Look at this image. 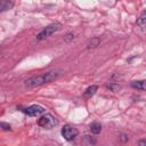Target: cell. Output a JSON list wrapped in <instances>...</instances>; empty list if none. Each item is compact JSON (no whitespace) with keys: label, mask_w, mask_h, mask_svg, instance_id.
Listing matches in <instances>:
<instances>
[{"label":"cell","mask_w":146,"mask_h":146,"mask_svg":"<svg viewBox=\"0 0 146 146\" xmlns=\"http://www.w3.org/2000/svg\"><path fill=\"white\" fill-rule=\"evenodd\" d=\"M59 75L58 71H49L47 73H43V74H40V75H36V76H32L27 80L24 81V84L25 87H36V86H40V84H43V83H48V82H51L54 81L55 79H57V76Z\"/></svg>","instance_id":"6da1fadb"},{"label":"cell","mask_w":146,"mask_h":146,"mask_svg":"<svg viewBox=\"0 0 146 146\" xmlns=\"http://www.w3.org/2000/svg\"><path fill=\"white\" fill-rule=\"evenodd\" d=\"M38 124L41 127V128H44V129H51L54 128L55 125L58 124V121L57 119L50 114V113H47L44 115H42L39 120H38Z\"/></svg>","instance_id":"7a4b0ae2"},{"label":"cell","mask_w":146,"mask_h":146,"mask_svg":"<svg viewBox=\"0 0 146 146\" xmlns=\"http://www.w3.org/2000/svg\"><path fill=\"white\" fill-rule=\"evenodd\" d=\"M60 27H62L60 23H57V22H56V23H52V24H50V25H48V26H46V27L36 35V40H39V41L44 40L46 38L50 36L51 34H54L55 32H57Z\"/></svg>","instance_id":"3957f363"},{"label":"cell","mask_w":146,"mask_h":146,"mask_svg":"<svg viewBox=\"0 0 146 146\" xmlns=\"http://www.w3.org/2000/svg\"><path fill=\"white\" fill-rule=\"evenodd\" d=\"M60 132H62V136L64 137V139L67 140V141L73 140V139L78 136V133H79L78 129L74 128V127L71 125V124H65V125L62 128V131H60Z\"/></svg>","instance_id":"277c9868"},{"label":"cell","mask_w":146,"mask_h":146,"mask_svg":"<svg viewBox=\"0 0 146 146\" xmlns=\"http://www.w3.org/2000/svg\"><path fill=\"white\" fill-rule=\"evenodd\" d=\"M23 112L29 116H36V115L42 114L44 112V108L42 106H40V105H31V106L24 108Z\"/></svg>","instance_id":"5b68a950"},{"label":"cell","mask_w":146,"mask_h":146,"mask_svg":"<svg viewBox=\"0 0 146 146\" xmlns=\"http://www.w3.org/2000/svg\"><path fill=\"white\" fill-rule=\"evenodd\" d=\"M130 86L135 89L138 90H144L146 91V80H138V81H132L130 83Z\"/></svg>","instance_id":"8992f818"},{"label":"cell","mask_w":146,"mask_h":146,"mask_svg":"<svg viewBox=\"0 0 146 146\" xmlns=\"http://www.w3.org/2000/svg\"><path fill=\"white\" fill-rule=\"evenodd\" d=\"M137 25H138L139 27H141V29L146 27V10H144V11L140 14V16L138 17V19H137Z\"/></svg>","instance_id":"52a82bcc"},{"label":"cell","mask_w":146,"mask_h":146,"mask_svg":"<svg viewBox=\"0 0 146 146\" xmlns=\"http://www.w3.org/2000/svg\"><path fill=\"white\" fill-rule=\"evenodd\" d=\"M97 89H98V87L97 86H90V87H88L87 89H86V91H84V94H83V96L84 97H87V98H89V97H91L92 95H95V92L97 91Z\"/></svg>","instance_id":"ba28073f"},{"label":"cell","mask_w":146,"mask_h":146,"mask_svg":"<svg viewBox=\"0 0 146 146\" xmlns=\"http://www.w3.org/2000/svg\"><path fill=\"white\" fill-rule=\"evenodd\" d=\"M89 128H90V131H91L92 133H95V135H98V133L102 131V125H100V123H98V122H92Z\"/></svg>","instance_id":"9c48e42d"},{"label":"cell","mask_w":146,"mask_h":146,"mask_svg":"<svg viewBox=\"0 0 146 146\" xmlns=\"http://www.w3.org/2000/svg\"><path fill=\"white\" fill-rule=\"evenodd\" d=\"M13 6H14V2H13V1H7V0L0 1V10H1V11L7 10V9H10Z\"/></svg>","instance_id":"30bf717a"},{"label":"cell","mask_w":146,"mask_h":146,"mask_svg":"<svg viewBox=\"0 0 146 146\" xmlns=\"http://www.w3.org/2000/svg\"><path fill=\"white\" fill-rule=\"evenodd\" d=\"M100 42V39L99 38H91V40H89V42L87 43V48L88 49H91V48H95L99 44Z\"/></svg>","instance_id":"8fae6325"},{"label":"cell","mask_w":146,"mask_h":146,"mask_svg":"<svg viewBox=\"0 0 146 146\" xmlns=\"http://www.w3.org/2000/svg\"><path fill=\"white\" fill-rule=\"evenodd\" d=\"M107 88H110L112 91H116V90H119L121 87H120L119 84H115V83H111V84H107Z\"/></svg>","instance_id":"7c38bea8"},{"label":"cell","mask_w":146,"mask_h":146,"mask_svg":"<svg viewBox=\"0 0 146 146\" xmlns=\"http://www.w3.org/2000/svg\"><path fill=\"white\" fill-rule=\"evenodd\" d=\"M0 125H1V128L3 129V130H11V127H10V124H8V123H6V122H1L0 123Z\"/></svg>","instance_id":"4fadbf2b"},{"label":"cell","mask_w":146,"mask_h":146,"mask_svg":"<svg viewBox=\"0 0 146 146\" xmlns=\"http://www.w3.org/2000/svg\"><path fill=\"white\" fill-rule=\"evenodd\" d=\"M138 146H146V140H145V139H141V140H139V143H138Z\"/></svg>","instance_id":"5bb4252c"}]
</instances>
